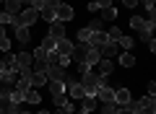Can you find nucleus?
I'll use <instances>...</instances> for the list:
<instances>
[{
	"instance_id": "1",
	"label": "nucleus",
	"mask_w": 156,
	"mask_h": 114,
	"mask_svg": "<svg viewBox=\"0 0 156 114\" xmlns=\"http://www.w3.org/2000/svg\"><path fill=\"white\" fill-rule=\"evenodd\" d=\"M81 86H83V93L86 96H96V88L101 86V75L96 70H89L81 75Z\"/></svg>"
},
{
	"instance_id": "2",
	"label": "nucleus",
	"mask_w": 156,
	"mask_h": 114,
	"mask_svg": "<svg viewBox=\"0 0 156 114\" xmlns=\"http://www.w3.org/2000/svg\"><path fill=\"white\" fill-rule=\"evenodd\" d=\"M31 65H34L31 52H18L16 54V70L18 73H21V70H31Z\"/></svg>"
},
{
	"instance_id": "3",
	"label": "nucleus",
	"mask_w": 156,
	"mask_h": 114,
	"mask_svg": "<svg viewBox=\"0 0 156 114\" xmlns=\"http://www.w3.org/2000/svg\"><path fill=\"white\" fill-rule=\"evenodd\" d=\"M99 54H101V60H112V57L120 54V44L117 42H107L104 47H99Z\"/></svg>"
},
{
	"instance_id": "4",
	"label": "nucleus",
	"mask_w": 156,
	"mask_h": 114,
	"mask_svg": "<svg viewBox=\"0 0 156 114\" xmlns=\"http://www.w3.org/2000/svg\"><path fill=\"white\" fill-rule=\"evenodd\" d=\"M73 49H76V44H73V42H68L65 36H62V39H57V44H55V52L60 54V57H70V54H73Z\"/></svg>"
},
{
	"instance_id": "5",
	"label": "nucleus",
	"mask_w": 156,
	"mask_h": 114,
	"mask_svg": "<svg viewBox=\"0 0 156 114\" xmlns=\"http://www.w3.org/2000/svg\"><path fill=\"white\" fill-rule=\"evenodd\" d=\"M73 13H76V11H73L70 5H65V3H60V5L55 8V18H57V21H60V23L70 21V18H73Z\"/></svg>"
},
{
	"instance_id": "6",
	"label": "nucleus",
	"mask_w": 156,
	"mask_h": 114,
	"mask_svg": "<svg viewBox=\"0 0 156 114\" xmlns=\"http://www.w3.org/2000/svg\"><path fill=\"white\" fill-rule=\"evenodd\" d=\"M81 60H83V62H86L89 67H94L96 62L101 60V54H99V49H96V47H89V49L83 52V57H81Z\"/></svg>"
},
{
	"instance_id": "7",
	"label": "nucleus",
	"mask_w": 156,
	"mask_h": 114,
	"mask_svg": "<svg viewBox=\"0 0 156 114\" xmlns=\"http://www.w3.org/2000/svg\"><path fill=\"white\" fill-rule=\"evenodd\" d=\"M47 78H50V81H65L68 70L60 67V65H50V67H47Z\"/></svg>"
},
{
	"instance_id": "8",
	"label": "nucleus",
	"mask_w": 156,
	"mask_h": 114,
	"mask_svg": "<svg viewBox=\"0 0 156 114\" xmlns=\"http://www.w3.org/2000/svg\"><path fill=\"white\" fill-rule=\"evenodd\" d=\"M96 98H99L101 104L115 101V88H109V86H99V88H96Z\"/></svg>"
},
{
	"instance_id": "9",
	"label": "nucleus",
	"mask_w": 156,
	"mask_h": 114,
	"mask_svg": "<svg viewBox=\"0 0 156 114\" xmlns=\"http://www.w3.org/2000/svg\"><path fill=\"white\" fill-rule=\"evenodd\" d=\"M13 93V83L5 81V78H0V101H8Z\"/></svg>"
},
{
	"instance_id": "10",
	"label": "nucleus",
	"mask_w": 156,
	"mask_h": 114,
	"mask_svg": "<svg viewBox=\"0 0 156 114\" xmlns=\"http://www.w3.org/2000/svg\"><path fill=\"white\" fill-rule=\"evenodd\" d=\"M89 44H91V47H96V49H99V47H104V44H107V34H104V31H91Z\"/></svg>"
},
{
	"instance_id": "11",
	"label": "nucleus",
	"mask_w": 156,
	"mask_h": 114,
	"mask_svg": "<svg viewBox=\"0 0 156 114\" xmlns=\"http://www.w3.org/2000/svg\"><path fill=\"white\" fill-rule=\"evenodd\" d=\"M50 36L52 39H62V36H65V26H62L60 21H52L50 23Z\"/></svg>"
},
{
	"instance_id": "12",
	"label": "nucleus",
	"mask_w": 156,
	"mask_h": 114,
	"mask_svg": "<svg viewBox=\"0 0 156 114\" xmlns=\"http://www.w3.org/2000/svg\"><path fill=\"white\" fill-rule=\"evenodd\" d=\"M128 101H130V91L128 88H115V104L122 106V104H128Z\"/></svg>"
},
{
	"instance_id": "13",
	"label": "nucleus",
	"mask_w": 156,
	"mask_h": 114,
	"mask_svg": "<svg viewBox=\"0 0 156 114\" xmlns=\"http://www.w3.org/2000/svg\"><path fill=\"white\" fill-rule=\"evenodd\" d=\"M31 88H39V86H44L47 83V73H37V70H31Z\"/></svg>"
},
{
	"instance_id": "14",
	"label": "nucleus",
	"mask_w": 156,
	"mask_h": 114,
	"mask_svg": "<svg viewBox=\"0 0 156 114\" xmlns=\"http://www.w3.org/2000/svg\"><path fill=\"white\" fill-rule=\"evenodd\" d=\"M94 109H96V96H83L81 98V112L89 114V112H94Z\"/></svg>"
},
{
	"instance_id": "15",
	"label": "nucleus",
	"mask_w": 156,
	"mask_h": 114,
	"mask_svg": "<svg viewBox=\"0 0 156 114\" xmlns=\"http://www.w3.org/2000/svg\"><path fill=\"white\" fill-rule=\"evenodd\" d=\"M96 65H99V75H112V70H115V65H112V60H99L96 62Z\"/></svg>"
},
{
	"instance_id": "16",
	"label": "nucleus",
	"mask_w": 156,
	"mask_h": 114,
	"mask_svg": "<svg viewBox=\"0 0 156 114\" xmlns=\"http://www.w3.org/2000/svg\"><path fill=\"white\" fill-rule=\"evenodd\" d=\"M16 39H18L21 44H29V42H31V34H29V26H18V29H16Z\"/></svg>"
},
{
	"instance_id": "17",
	"label": "nucleus",
	"mask_w": 156,
	"mask_h": 114,
	"mask_svg": "<svg viewBox=\"0 0 156 114\" xmlns=\"http://www.w3.org/2000/svg\"><path fill=\"white\" fill-rule=\"evenodd\" d=\"M21 0H5V13H11V16H16V13H21Z\"/></svg>"
},
{
	"instance_id": "18",
	"label": "nucleus",
	"mask_w": 156,
	"mask_h": 114,
	"mask_svg": "<svg viewBox=\"0 0 156 114\" xmlns=\"http://www.w3.org/2000/svg\"><path fill=\"white\" fill-rule=\"evenodd\" d=\"M135 104H138L140 109H156V98L154 96H143V98H138Z\"/></svg>"
},
{
	"instance_id": "19",
	"label": "nucleus",
	"mask_w": 156,
	"mask_h": 114,
	"mask_svg": "<svg viewBox=\"0 0 156 114\" xmlns=\"http://www.w3.org/2000/svg\"><path fill=\"white\" fill-rule=\"evenodd\" d=\"M107 34V42H120V36H122V29L120 26H112L109 31H104Z\"/></svg>"
},
{
	"instance_id": "20",
	"label": "nucleus",
	"mask_w": 156,
	"mask_h": 114,
	"mask_svg": "<svg viewBox=\"0 0 156 114\" xmlns=\"http://www.w3.org/2000/svg\"><path fill=\"white\" fill-rule=\"evenodd\" d=\"M55 44H57V39H52L50 34H47V36L42 39V44H39V47L44 49V52H55Z\"/></svg>"
},
{
	"instance_id": "21",
	"label": "nucleus",
	"mask_w": 156,
	"mask_h": 114,
	"mask_svg": "<svg viewBox=\"0 0 156 114\" xmlns=\"http://www.w3.org/2000/svg\"><path fill=\"white\" fill-rule=\"evenodd\" d=\"M3 106H5V114H21V104L18 101H11V98H8Z\"/></svg>"
},
{
	"instance_id": "22",
	"label": "nucleus",
	"mask_w": 156,
	"mask_h": 114,
	"mask_svg": "<svg viewBox=\"0 0 156 114\" xmlns=\"http://www.w3.org/2000/svg\"><path fill=\"white\" fill-rule=\"evenodd\" d=\"M120 65H122V67H133L135 65V57L130 52H122V54H120Z\"/></svg>"
},
{
	"instance_id": "23",
	"label": "nucleus",
	"mask_w": 156,
	"mask_h": 114,
	"mask_svg": "<svg viewBox=\"0 0 156 114\" xmlns=\"http://www.w3.org/2000/svg\"><path fill=\"white\" fill-rule=\"evenodd\" d=\"M130 26H133L135 31H143V29H148V26H146V18H140V16H133V18H130Z\"/></svg>"
},
{
	"instance_id": "24",
	"label": "nucleus",
	"mask_w": 156,
	"mask_h": 114,
	"mask_svg": "<svg viewBox=\"0 0 156 114\" xmlns=\"http://www.w3.org/2000/svg\"><path fill=\"white\" fill-rule=\"evenodd\" d=\"M39 101H42L39 91H37V88H29V91H26V104H39Z\"/></svg>"
},
{
	"instance_id": "25",
	"label": "nucleus",
	"mask_w": 156,
	"mask_h": 114,
	"mask_svg": "<svg viewBox=\"0 0 156 114\" xmlns=\"http://www.w3.org/2000/svg\"><path fill=\"white\" fill-rule=\"evenodd\" d=\"M39 18H44L47 23L57 21V18H55V11H52V8H42V11H39Z\"/></svg>"
},
{
	"instance_id": "26",
	"label": "nucleus",
	"mask_w": 156,
	"mask_h": 114,
	"mask_svg": "<svg viewBox=\"0 0 156 114\" xmlns=\"http://www.w3.org/2000/svg\"><path fill=\"white\" fill-rule=\"evenodd\" d=\"M117 112H120V104H115V101H107L101 106V114H117Z\"/></svg>"
},
{
	"instance_id": "27",
	"label": "nucleus",
	"mask_w": 156,
	"mask_h": 114,
	"mask_svg": "<svg viewBox=\"0 0 156 114\" xmlns=\"http://www.w3.org/2000/svg\"><path fill=\"white\" fill-rule=\"evenodd\" d=\"M112 18H117L115 8H101V21H112Z\"/></svg>"
},
{
	"instance_id": "28",
	"label": "nucleus",
	"mask_w": 156,
	"mask_h": 114,
	"mask_svg": "<svg viewBox=\"0 0 156 114\" xmlns=\"http://www.w3.org/2000/svg\"><path fill=\"white\" fill-rule=\"evenodd\" d=\"M117 44H120L122 49H128V52H130V47H133V36H120V42H117Z\"/></svg>"
},
{
	"instance_id": "29",
	"label": "nucleus",
	"mask_w": 156,
	"mask_h": 114,
	"mask_svg": "<svg viewBox=\"0 0 156 114\" xmlns=\"http://www.w3.org/2000/svg\"><path fill=\"white\" fill-rule=\"evenodd\" d=\"M101 26H104V23H101V18H94L86 29H89V31H101Z\"/></svg>"
},
{
	"instance_id": "30",
	"label": "nucleus",
	"mask_w": 156,
	"mask_h": 114,
	"mask_svg": "<svg viewBox=\"0 0 156 114\" xmlns=\"http://www.w3.org/2000/svg\"><path fill=\"white\" fill-rule=\"evenodd\" d=\"M31 57H34V60H47V52H44L42 47H37V49L31 52Z\"/></svg>"
},
{
	"instance_id": "31",
	"label": "nucleus",
	"mask_w": 156,
	"mask_h": 114,
	"mask_svg": "<svg viewBox=\"0 0 156 114\" xmlns=\"http://www.w3.org/2000/svg\"><path fill=\"white\" fill-rule=\"evenodd\" d=\"M89 39H91L89 29H81V31H78V42H86V44H89Z\"/></svg>"
},
{
	"instance_id": "32",
	"label": "nucleus",
	"mask_w": 156,
	"mask_h": 114,
	"mask_svg": "<svg viewBox=\"0 0 156 114\" xmlns=\"http://www.w3.org/2000/svg\"><path fill=\"white\" fill-rule=\"evenodd\" d=\"M151 34H154V31H148V29H143V31H138V36H140V42H146V44H148L151 39H154Z\"/></svg>"
},
{
	"instance_id": "33",
	"label": "nucleus",
	"mask_w": 156,
	"mask_h": 114,
	"mask_svg": "<svg viewBox=\"0 0 156 114\" xmlns=\"http://www.w3.org/2000/svg\"><path fill=\"white\" fill-rule=\"evenodd\" d=\"M0 52H11V39H8V36L0 39Z\"/></svg>"
},
{
	"instance_id": "34",
	"label": "nucleus",
	"mask_w": 156,
	"mask_h": 114,
	"mask_svg": "<svg viewBox=\"0 0 156 114\" xmlns=\"http://www.w3.org/2000/svg\"><path fill=\"white\" fill-rule=\"evenodd\" d=\"M5 23H11V13L3 11V13H0V26H5Z\"/></svg>"
},
{
	"instance_id": "35",
	"label": "nucleus",
	"mask_w": 156,
	"mask_h": 114,
	"mask_svg": "<svg viewBox=\"0 0 156 114\" xmlns=\"http://www.w3.org/2000/svg\"><path fill=\"white\" fill-rule=\"evenodd\" d=\"M29 8H34V11H42L44 8V0H31V5Z\"/></svg>"
},
{
	"instance_id": "36",
	"label": "nucleus",
	"mask_w": 156,
	"mask_h": 114,
	"mask_svg": "<svg viewBox=\"0 0 156 114\" xmlns=\"http://www.w3.org/2000/svg\"><path fill=\"white\" fill-rule=\"evenodd\" d=\"M94 3L99 5V11H101V8H112V0H94Z\"/></svg>"
},
{
	"instance_id": "37",
	"label": "nucleus",
	"mask_w": 156,
	"mask_h": 114,
	"mask_svg": "<svg viewBox=\"0 0 156 114\" xmlns=\"http://www.w3.org/2000/svg\"><path fill=\"white\" fill-rule=\"evenodd\" d=\"M57 5H60V0H44V8H52V11H55Z\"/></svg>"
},
{
	"instance_id": "38",
	"label": "nucleus",
	"mask_w": 156,
	"mask_h": 114,
	"mask_svg": "<svg viewBox=\"0 0 156 114\" xmlns=\"http://www.w3.org/2000/svg\"><path fill=\"white\" fill-rule=\"evenodd\" d=\"M138 3H143V5L148 8V11H154V3H156V0H138Z\"/></svg>"
},
{
	"instance_id": "39",
	"label": "nucleus",
	"mask_w": 156,
	"mask_h": 114,
	"mask_svg": "<svg viewBox=\"0 0 156 114\" xmlns=\"http://www.w3.org/2000/svg\"><path fill=\"white\" fill-rule=\"evenodd\" d=\"M122 5L125 8H135V5H138V0H122Z\"/></svg>"
},
{
	"instance_id": "40",
	"label": "nucleus",
	"mask_w": 156,
	"mask_h": 114,
	"mask_svg": "<svg viewBox=\"0 0 156 114\" xmlns=\"http://www.w3.org/2000/svg\"><path fill=\"white\" fill-rule=\"evenodd\" d=\"M154 93H156V83L151 81V83H148V96H154Z\"/></svg>"
},
{
	"instance_id": "41",
	"label": "nucleus",
	"mask_w": 156,
	"mask_h": 114,
	"mask_svg": "<svg viewBox=\"0 0 156 114\" xmlns=\"http://www.w3.org/2000/svg\"><path fill=\"white\" fill-rule=\"evenodd\" d=\"M140 114H156V109H140Z\"/></svg>"
},
{
	"instance_id": "42",
	"label": "nucleus",
	"mask_w": 156,
	"mask_h": 114,
	"mask_svg": "<svg viewBox=\"0 0 156 114\" xmlns=\"http://www.w3.org/2000/svg\"><path fill=\"white\" fill-rule=\"evenodd\" d=\"M3 104H5V101H0V114H5V106H3Z\"/></svg>"
},
{
	"instance_id": "43",
	"label": "nucleus",
	"mask_w": 156,
	"mask_h": 114,
	"mask_svg": "<svg viewBox=\"0 0 156 114\" xmlns=\"http://www.w3.org/2000/svg\"><path fill=\"white\" fill-rule=\"evenodd\" d=\"M3 36H5V29H3V26H0V39H3Z\"/></svg>"
},
{
	"instance_id": "44",
	"label": "nucleus",
	"mask_w": 156,
	"mask_h": 114,
	"mask_svg": "<svg viewBox=\"0 0 156 114\" xmlns=\"http://www.w3.org/2000/svg\"><path fill=\"white\" fill-rule=\"evenodd\" d=\"M39 114H52V112H39Z\"/></svg>"
},
{
	"instance_id": "45",
	"label": "nucleus",
	"mask_w": 156,
	"mask_h": 114,
	"mask_svg": "<svg viewBox=\"0 0 156 114\" xmlns=\"http://www.w3.org/2000/svg\"><path fill=\"white\" fill-rule=\"evenodd\" d=\"M21 114H31V112H21Z\"/></svg>"
},
{
	"instance_id": "46",
	"label": "nucleus",
	"mask_w": 156,
	"mask_h": 114,
	"mask_svg": "<svg viewBox=\"0 0 156 114\" xmlns=\"http://www.w3.org/2000/svg\"><path fill=\"white\" fill-rule=\"evenodd\" d=\"M78 114H86V112H78Z\"/></svg>"
},
{
	"instance_id": "47",
	"label": "nucleus",
	"mask_w": 156,
	"mask_h": 114,
	"mask_svg": "<svg viewBox=\"0 0 156 114\" xmlns=\"http://www.w3.org/2000/svg\"><path fill=\"white\" fill-rule=\"evenodd\" d=\"M0 3H5V0H0Z\"/></svg>"
},
{
	"instance_id": "48",
	"label": "nucleus",
	"mask_w": 156,
	"mask_h": 114,
	"mask_svg": "<svg viewBox=\"0 0 156 114\" xmlns=\"http://www.w3.org/2000/svg\"><path fill=\"white\" fill-rule=\"evenodd\" d=\"M0 78H3V75H0Z\"/></svg>"
}]
</instances>
